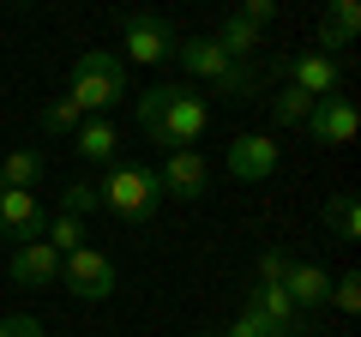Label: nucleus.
<instances>
[{
	"mask_svg": "<svg viewBox=\"0 0 361 337\" xmlns=\"http://www.w3.org/2000/svg\"><path fill=\"white\" fill-rule=\"evenodd\" d=\"M0 337H42V325L30 313H13V319H0Z\"/></svg>",
	"mask_w": 361,
	"mask_h": 337,
	"instance_id": "nucleus-27",
	"label": "nucleus"
},
{
	"mask_svg": "<svg viewBox=\"0 0 361 337\" xmlns=\"http://www.w3.org/2000/svg\"><path fill=\"white\" fill-rule=\"evenodd\" d=\"M6 271H13L18 289H49V283H61V253H54L49 241H18L13 259H6Z\"/></svg>",
	"mask_w": 361,
	"mask_h": 337,
	"instance_id": "nucleus-10",
	"label": "nucleus"
},
{
	"mask_svg": "<svg viewBox=\"0 0 361 337\" xmlns=\"http://www.w3.org/2000/svg\"><path fill=\"white\" fill-rule=\"evenodd\" d=\"M121 37H127V54L139 66H163L169 54H175V25H169V18H157V13H133L127 25H121ZM127 54H121V61H127Z\"/></svg>",
	"mask_w": 361,
	"mask_h": 337,
	"instance_id": "nucleus-6",
	"label": "nucleus"
},
{
	"mask_svg": "<svg viewBox=\"0 0 361 337\" xmlns=\"http://www.w3.org/2000/svg\"><path fill=\"white\" fill-rule=\"evenodd\" d=\"M229 175L235 181H271V175H277V139H271V133H241V139H229Z\"/></svg>",
	"mask_w": 361,
	"mask_h": 337,
	"instance_id": "nucleus-9",
	"label": "nucleus"
},
{
	"mask_svg": "<svg viewBox=\"0 0 361 337\" xmlns=\"http://www.w3.org/2000/svg\"><path fill=\"white\" fill-rule=\"evenodd\" d=\"M289 265H295V253H289V247H265V253H259V283H277L283 289V277H289Z\"/></svg>",
	"mask_w": 361,
	"mask_h": 337,
	"instance_id": "nucleus-24",
	"label": "nucleus"
},
{
	"mask_svg": "<svg viewBox=\"0 0 361 337\" xmlns=\"http://www.w3.org/2000/svg\"><path fill=\"white\" fill-rule=\"evenodd\" d=\"M247 307H253V313H259V319H265V325H271L277 337L301 331V319H307V313H295V301H289V295H283L277 283H259L253 295H247Z\"/></svg>",
	"mask_w": 361,
	"mask_h": 337,
	"instance_id": "nucleus-14",
	"label": "nucleus"
},
{
	"mask_svg": "<svg viewBox=\"0 0 361 337\" xmlns=\"http://www.w3.org/2000/svg\"><path fill=\"white\" fill-rule=\"evenodd\" d=\"M307 133H313V145H349L361 133V109L349 97H319L307 115Z\"/></svg>",
	"mask_w": 361,
	"mask_h": 337,
	"instance_id": "nucleus-7",
	"label": "nucleus"
},
{
	"mask_svg": "<svg viewBox=\"0 0 361 337\" xmlns=\"http://www.w3.org/2000/svg\"><path fill=\"white\" fill-rule=\"evenodd\" d=\"M283 73H289L295 91L313 97V103H319V97H337V61H331V54H289Z\"/></svg>",
	"mask_w": 361,
	"mask_h": 337,
	"instance_id": "nucleus-12",
	"label": "nucleus"
},
{
	"mask_svg": "<svg viewBox=\"0 0 361 337\" xmlns=\"http://www.w3.org/2000/svg\"><path fill=\"white\" fill-rule=\"evenodd\" d=\"M97 193H103V211H115L121 223H151L157 211H163V181H157V168H127L121 163Z\"/></svg>",
	"mask_w": 361,
	"mask_h": 337,
	"instance_id": "nucleus-4",
	"label": "nucleus"
},
{
	"mask_svg": "<svg viewBox=\"0 0 361 337\" xmlns=\"http://www.w3.org/2000/svg\"><path fill=\"white\" fill-rule=\"evenodd\" d=\"M66 103L78 115H103V109L127 103V61L109 54V49H85L73 61V91H66Z\"/></svg>",
	"mask_w": 361,
	"mask_h": 337,
	"instance_id": "nucleus-2",
	"label": "nucleus"
},
{
	"mask_svg": "<svg viewBox=\"0 0 361 337\" xmlns=\"http://www.w3.org/2000/svg\"><path fill=\"white\" fill-rule=\"evenodd\" d=\"M283 295L295 301V313H313V307H325V295H331V277H325V265H307V259H295V265H289V277H283Z\"/></svg>",
	"mask_w": 361,
	"mask_h": 337,
	"instance_id": "nucleus-13",
	"label": "nucleus"
},
{
	"mask_svg": "<svg viewBox=\"0 0 361 337\" xmlns=\"http://www.w3.org/2000/svg\"><path fill=\"white\" fill-rule=\"evenodd\" d=\"M42 151H13L6 163H0V181H6V193H37V181H42Z\"/></svg>",
	"mask_w": 361,
	"mask_h": 337,
	"instance_id": "nucleus-18",
	"label": "nucleus"
},
{
	"mask_svg": "<svg viewBox=\"0 0 361 337\" xmlns=\"http://www.w3.org/2000/svg\"><path fill=\"white\" fill-rule=\"evenodd\" d=\"M325 301H331L337 313H355V307H361V277H355V271H343V277L331 283V295H325Z\"/></svg>",
	"mask_w": 361,
	"mask_h": 337,
	"instance_id": "nucleus-25",
	"label": "nucleus"
},
{
	"mask_svg": "<svg viewBox=\"0 0 361 337\" xmlns=\"http://www.w3.org/2000/svg\"><path fill=\"white\" fill-rule=\"evenodd\" d=\"M42 229H49V211H42L37 193H0V235L6 241H42Z\"/></svg>",
	"mask_w": 361,
	"mask_h": 337,
	"instance_id": "nucleus-11",
	"label": "nucleus"
},
{
	"mask_svg": "<svg viewBox=\"0 0 361 337\" xmlns=\"http://www.w3.org/2000/svg\"><path fill=\"white\" fill-rule=\"evenodd\" d=\"M0 193H6V181H0Z\"/></svg>",
	"mask_w": 361,
	"mask_h": 337,
	"instance_id": "nucleus-28",
	"label": "nucleus"
},
{
	"mask_svg": "<svg viewBox=\"0 0 361 337\" xmlns=\"http://www.w3.org/2000/svg\"><path fill=\"white\" fill-rule=\"evenodd\" d=\"M42 241H49L54 253L66 259V253H78V247H85V223H78V217H61V211H54L49 229H42Z\"/></svg>",
	"mask_w": 361,
	"mask_h": 337,
	"instance_id": "nucleus-20",
	"label": "nucleus"
},
{
	"mask_svg": "<svg viewBox=\"0 0 361 337\" xmlns=\"http://www.w3.org/2000/svg\"><path fill=\"white\" fill-rule=\"evenodd\" d=\"M211 42H217V49L229 54V61H241V54H253L259 42H265V30H259L253 18H241V13H229V18H223V25H217V37H211Z\"/></svg>",
	"mask_w": 361,
	"mask_h": 337,
	"instance_id": "nucleus-17",
	"label": "nucleus"
},
{
	"mask_svg": "<svg viewBox=\"0 0 361 337\" xmlns=\"http://www.w3.org/2000/svg\"><path fill=\"white\" fill-rule=\"evenodd\" d=\"M139 127H145V139L169 145V151H193L211 127V103L199 91H187V85H157V91L139 97Z\"/></svg>",
	"mask_w": 361,
	"mask_h": 337,
	"instance_id": "nucleus-1",
	"label": "nucleus"
},
{
	"mask_svg": "<svg viewBox=\"0 0 361 337\" xmlns=\"http://www.w3.org/2000/svg\"><path fill=\"white\" fill-rule=\"evenodd\" d=\"M61 283L73 289L78 301H109L121 289V277H115V259H109V253L78 247V253H66V259H61Z\"/></svg>",
	"mask_w": 361,
	"mask_h": 337,
	"instance_id": "nucleus-5",
	"label": "nucleus"
},
{
	"mask_svg": "<svg viewBox=\"0 0 361 337\" xmlns=\"http://www.w3.org/2000/svg\"><path fill=\"white\" fill-rule=\"evenodd\" d=\"M325 217H331V235H337V241H355L361 217H355V199H349V193H331V205H325Z\"/></svg>",
	"mask_w": 361,
	"mask_h": 337,
	"instance_id": "nucleus-22",
	"label": "nucleus"
},
{
	"mask_svg": "<svg viewBox=\"0 0 361 337\" xmlns=\"http://www.w3.org/2000/svg\"><path fill=\"white\" fill-rule=\"evenodd\" d=\"M78 121H85V115H78V109L66 103V97L42 109V133H54V139H73V133H78Z\"/></svg>",
	"mask_w": 361,
	"mask_h": 337,
	"instance_id": "nucleus-23",
	"label": "nucleus"
},
{
	"mask_svg": "<svg viewBox=\"0 0 361 337\" xmlns=\"http://www.w3.org/2000/svg\"><path fill=\"white\" fill-rule=\"evenodd\" d=\"M271 115H277V127H307L313 97H307V91H295V85H283V91L271 97Z\"/></svg>",
	"mask_w": 361,
	"mask_h": 337,
	"instance_id": "nucleus-19",
	"label": "nucleus"
},
{
	"mask_svg": "<svg viewBox=\"0 0 361 337\" xmlns=\"http://www.w3.org/2000/svg\"><path fill=\"white\" fill-rule=\"evenodd\" d=\"M169 61H180V73L205 78L211 91H223V97H247V91H253V73H247L241 61H229V54H223L211 37H180Z\"/></svg>",
	"mask_w": 361,
	"mask_h": 337,
	"instance_id": "nucleus-3",
	"label": "nucleus"
},
{
	"mask_svg": "<svg viewBox=\"0 0 361 337\" xmlns=\"http://www.w3.org/2000/svg\"><path fill=\"white\" fill-rule=\"evenodd\" d=\"M355 30H361V6H355V0H331L325 18H319V42H325V49H349Z\"/></svg>",
	"mask_w": 361,
	"mask_h": 337,
	"instance_id": "nucleus-16",
	"label": "nucleus"
},
{
	"mask_svg": "<svg viewBox=\"0 0 361 337\" xmlns=\"http://www.w3.org/2000/svg\"><path fill=\"white\" fill-rule=\"evenodd\" d=\"M90 211H103V193H97V187H85V181H73V187L61 193V217H78V223H85Z\"/></svg>",
	"mask_w": 361,
	"mask_h": 337,
	"instance_id": "nucleus-21",
	"label": "nucleus"
},
{
	"mask_svg": "<svg viewBox=\"0 0 361 337\" xmlns=\"http://www.w3.org/2000/svg\"><path fill=\"white\" fill-rule=\"evenodd\" d=\"M115 145H121V133L109 121H78V133H73L78 163H115Z\"/></svg>",
	"mask_w": 361,
	"mask_h": 337,
	"instance_id": "nucleus-15",
	"label": "nucleus"
},
{
	"mask_svg": "<svg viewBox=\"0 0 361 337\" xmlns=\"http://www.w3.org/2000/svg\"><path fill=\"white\" fill-rule=\"evenodd\" d=\"M229 337H277V331H271V325H265V319H259V313H253V307H241V319H235V325H229Z\"/></svg>",
	"mask_w": 361,
	"mask_h": 337,
	"instance_id": "nucleus-26",
	"label": "nucleus"
},
{
	"mask_svg": "<svg viewBox=\"0 0 361 337\" xmlns=\"http://www.w3.org/2000/svg\"><path fill=\"white\" fill-rule=\"evenodd\" d=\"M157 181H163V199H205L211 163L199 151H169V163L157 168Z\"/></svg>",
	"mask_w": 361,
	"mask_h": 337,
	"instance_id": "nucleus-8",
	"label": "nucleus"
}]
</instances>
